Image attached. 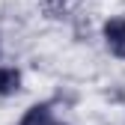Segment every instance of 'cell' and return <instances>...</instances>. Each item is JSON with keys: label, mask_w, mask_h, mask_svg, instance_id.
<instances>
[{"label": "cell", "mask_w": 125, "mask_h": 125, "mask_svg": "<svg viewBox=\"0 0 125 125\" xmlns=\"http://www.w3.org/2000/svg\"><path fill=\"white\" fill-rule=\"evenodd\" d=\"M24 74L18 66H0V98H12L15 92H21Z\"/></svg>", "instance_id": "cell-3"}, {"label": "cell", "mask_w": 125, "mask_h": 125, "mask_svg": "<svg viewBox=\"0 0 125 125\" xmlns=\"http://www.w3.org/2000/svg\"><path fill=\"white\" fill-rule=\"evenodd\" d=\"M101 39L116 60H125V15H110L101 24Z\"/></svg>", "instance_id": "cell-1"}, {"label": "cell", "mask_w": 125, "mask_h": 125, "mask_svg": "<svg viewBox=\"0 0 125 125\" xmlns=\"http://www.w3.org/2000/svg\"><path fill=\"white\" fill-rule=\"evenodd\" d=\"M54 125H69V122H54Z\"/></svg>", "instance_id": "cell-5"}, {"label": "cell", "mask_w": 125, "mask_h": 125, "mask_svg": "<svg viewBox=\"0 0 125 125\" xmlns=\"http://www.w3.org/2000/svg\"><path fill=\"white\" fill-rule=\"evenodd\" d=\"M54 122L57 119H54V104L51 101H33L18 119V125H54Z\"/></svg>", "instance_id": "cell-2"}, {"label": "cell", "mask_w": 125, "mask_h": 125, "mask_svg": "<svg viewBox=\"0 0 125 125\" xmlns=\"http://www.w3.org/2000/svg\"><path fill=\"white\" fill-rule=\"evenodd\" d=\"M72 9H74V0H42V12H45V18H51V21L69 18Z\"/></svg>", "instance_id": "cell-4"}]
</instances>
